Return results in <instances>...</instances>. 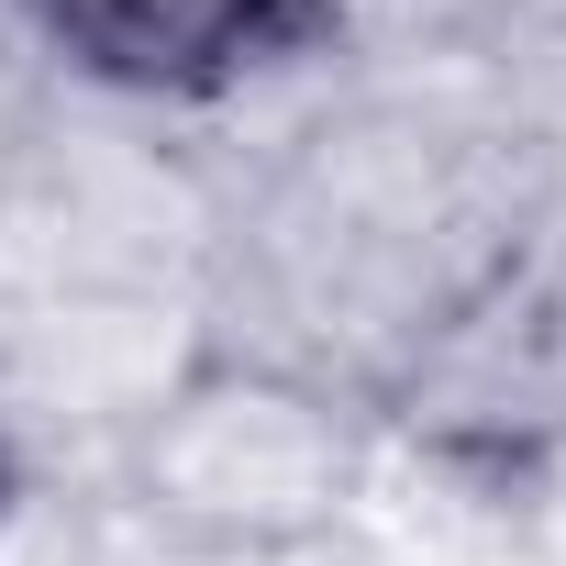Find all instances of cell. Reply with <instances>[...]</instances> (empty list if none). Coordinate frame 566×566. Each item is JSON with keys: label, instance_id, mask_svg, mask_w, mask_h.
Segmentation results:
<instances>
[{"label": "cell", "instance_id": "277c9868", "mask_svg": "<svg viewBox=\"0 0 566 566\" xmlns=\"http://www.w3.org/2000/svg\"><path fill=\"white\" fill-rule=\"evenodd\" d=\"M23 444H12V422H0V555H12V533H23Z\"/></svg>", "mask_w": 566, "mask_h": 566}, {"label": "cell", "instance_id": "3957f363", "mask_svg": "<svg viewBox=\"0 0 566 566\" xmlns=\"http://www.w3.org/2000/svg\"><path fill=\"white\" fill-rule=\"evenodd\" d=\"M45 56L112 101L200 112L345 45V0H23Z\"/></svg>", "mask_w": 566, "mask_h": 566}, {"label": "cell", "instance_id": "7a4b0ae2", "mask_svg": "<svg viewBox=\"0 0 566 566\" xmlns=\"http://www.w3.org/2000/svg\"><path fill=\"white\" fill-rule=\"evenodd\" d=\"M367 389L290 356H200L134 433V500L222 555H290L345 522L367 478Z\"/></svg>", "mask_w": 566, "mask_h": 566}, {"label": "cell", "instance_id": "6da1fadb", "mask_svg": "<svg viewBox=\"0 0 566 566\" xmlns=\"http://www.w3.org/2000/svg\"><path fill=\"white\" fill-rule=\"evenodd\" d=\"M378 444L444 478L522 489L566 455V200H511L356 367Z\"/></svg>", "mask_w": 566, "mask_h": 566}]
</instances>
